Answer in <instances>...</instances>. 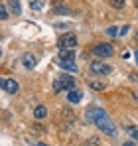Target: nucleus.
<instances>
[{"instance_id": "obj_1", "label": "nucleus", "mask_w": 138, "mask_h": 146, "mask_svg": "<svg viewBox=\"0 0 138 146\" xmlns=\"http://www.w3.org/2000/svg\"><path fill=\"white\" fill-rule=\"evenodd\" d=\"M87 119L91 122H95L105 134H109V136H115L116 134L115 122L111 121V117H109L103 109H99V107H89V109H87Z\"/></svg>"}, {"instance_id": "obj_2", "label": "nucleus", "mask_w": 138, "mask_h": 146, "mask_svg": "<svg viewBox=\"0 0 138 146\" xmlns=\"http://www.w3.org/2000/svg\"><path fill=\"white\" fill-rule=\"evenodd\" d=\"M75 79L71 77V75H61V77H57L55 79V83H53V89L59 93V91H71V89H75Z\"/></svg>"}, {"instance_id": "obj_3", "label": "nucleus", "mask_w": 138, "mask_h": 146, "mask_svg": "<svg viewBox=\"0 0 138 146\" xmlns=\"http://www.w3.org/2000/svg\"><path fill=\"white\" fill-rule=\"evenodd\" d=\"M91 53L97 55V57H103V59H105V57H111V55L115 53V48H113L111 44H105V42H103V44H97V46L91 49Z\"/></svg>"}, {"instance_id": "obj_4", "label": "nucleus", "mask_w": 138, "mask_h": 146, "mask_svg": "<svg viewBox=\"0 0 138 146\" xmlns=\"http://www.w3.org/2000/svg\"><path fill=\"white\" fill-rule=\"evenodd\" d=\"M57 46H59V49H73L77 46V36L75 34H63L57 40Z\"/></svg>"}, {"instance_id": "obj_5", "label": "nucleus", "mask_w": 138, "mask_h": 146, "mask_svg": "<svg viewBox=\"0 0 138 146\" xmlns=\"http://www.w3.org/2000/svg\"><path fill=\"white\" fill-rule=\"evenodd\" d=\"M89 69H91V73H95V75H109V73L113 71V67L107 65L105 61H93L91 65H89Z\"/></svg>"}, {"instance_id": "obj_6", "label": "nucleus", "mask_w": 138, "mask_h": 146, "mask_svg": "<svg viewBox=\"0 0 138 146\" xmlns=\"http://www.w3.org/2000/svg\"><path fill=\"white\" fill-rule=\"evenodd\" d=\"M59 67H63L65 71H73V73L79 71V67H77L75 59H59Z\"/></svg>"}, {"instance_id": "obj_7", "label": "nucleus", "mask_w": 138, "mask_h": 146, "mask_svg": "<svg viewBox=\"0 0 138 146\" xmlns=\"http://www.w3.org/2000/svg\"><path fill=\"white\" fill-rule=\"evenodd\" d=\"M2 89H4L6 93L14 95V93L18 91V83H16V79H4V85H2Z\"/></svg>"}, {"instance_id": "obj_8", "label": "nucleus", "mask_w": 138, "mask_h": 146, "mask_svg": "<svg viewBox=\"0 0 138 146\" xmlns=\"http://www.w3.org/2000/svg\"><path fill=\"white\" fill-rule=\"evenodd\" d=\"M81 97H83V95H81L79 89H71V91L67 93V101L71 103V105H77V103L81 101Z\"/></svg>"}, {"instance_id": "obj_9", "label": "nucleus", "mask_w": 138, "mask_h": 146, "mask_svg": "<svg viewBox=\"0 0 138 146\" xmlns=\"http://www.w3.org/2000/svg\"><path fill=\"white\" fill-rule=\"evenodd\" d=\"M22 63H24L26 69H34V67H36V57H34L32 53H26L22 57Z\"/></svg>"}, {"instance_id": "obj_10", "label": "nucleus", "mask_w": 138, "mask_h": 146, "mask_svg": "<svg viewBox=\"0 0 138 146\" xmlns=\"http://www.w3.org/2000/svg\"><path fill=\"white\" fill-rule=\"evenodd\" d=\"M46 117H47V109L44 105H38V107L34 109V119H36V121H42V119H46Z\"/></svg>"}, {"instance_id": "obj_11", "label": "nucleus", "mask_w": 138, "mask_h": 146, "mask_svg": "<svg viewBox=\"0 0 138 146\" xmlns=\"http://www.w3.org/2000/svg\"><path fill=\"white\" fill-rule=\"evenodd\" d=\"M8 4H10V12H12L14 16H20V14H22V6H20V0H8Z\"/></svg>"}, {"instance_id": "obj_12", "label": "nucleus", "mask_w": 138, "mask_h": 146, "mask_svg": "<svg viewBox=\"0 0 138 146\" xmlns=\"http://www.w3.org/2000/svg\"><path fill=\"white\" fill-rule=\"evenodd\" d=\"M59 59H75V51L73 49H61L59 51Z\"/></svg>"}, {"instance_id": "obj_13", "label": "nucleus", "mask_w": 138, "mask_h": 146, "mask_svg": "<svg viewBox=\"0 0 138 146\" xmlns=\"http://www.w3.org/2000/svg\"><path fill=\"white\" fill-rule=\"evenodd\" d=\"M89 87H91L93 91H105V87H107V85H105V83H101V81H91V83H89Z\"/></svg>"}, {"instance_id": "obj_14", "label": "nucleus", "mask_w": 138, "mask_h": 146, "mask_svg": "<svg viewBox=\"0 0 138 146\" xmlns=\"http://www.w3.org/2000/svg\"><path fill=\"white\" fill-rule=\"evenodd\" d=\"M126 132L130 134V138H132L134 142H138V128H136V126H128V128H126Z\"/></svg>"}, {"instance_id": "obj_15", "label": "nucleus", "mask_w": 138, "mask_h": 146, "mask_svg": "<svg viewBox=\"0 0 138 146\" xmlns=\"http://www.w3.org/2000/svg\"><path fill=\"white\" fill-rule=\"evenodd\" d=\"M53 10H55V14H71V10H69L67 6H63V4H57Z\"/></svg>"}, {"instance_id": "obj_16", "label": "nucleus", "mask_w": 138, "mask_h": 146, "mask_svg": "<svg viewBox=\"0 0 138 146\" xmlns=\"http://www.w3.org/2000/svg\"><path fill=\"white\" fill-rule=\"evenodd\" d=\"M8 18V10L4 8V4H0V20H6Z\"/></svg>"}, {"instance_id": "obj_17", "label": "nucleus", "mask_w": 138, "mask_h": 146, "mask_svg": "<svg viewBox=\"0 0 138 146\" xmlns=\"http://www.w3.org/2000/svg\"><path fill=\"white\" fill-rule=\"evenodd\" d=\"M109 2H111V4H113V6H115V8H122V6H124V2H126V0H109Z\"/></svg>"}, {"instance_id": "obj_18", "label": "nucleus", "mask_w": 138, "mask_h": 146, "mask_svg": "<svg viewBox=\"0 0 138 146\" xmlns=\"http://www.w3.org/2000/svg\"><path fill=\"white\" fill-rule=\"evenodd\" d=\"M30 4H32V8H34V10H40V8H42V2H40V0H32Z\"/></svg>"}, {"instance_id": "obj_19", "label": "nucleus", "mask_w": 138, "mask_h": 146, "mask_svg": "<svg viewBox=\"0 0 138 146\" xmlns=\"http://www.w3.org/2000/svg\"><path fill=\"white\" fill-rule=\"evenodd\" d=\"M128 30H130L128 26H122V28L118 30V36H120V38H122V36H126V34H128Z\"/></svg>"}, {"instance_id": "obj_20", "label": "nucleus", "mask_w": 138, "mask_h": 146, "mask_svg": "<svg viewBox=\"0 0 138 146\" xmlns=\"http://www.w3.org/2000/svg\"><path fill=\"white\" fill-rule=\"evenodd\" d=\"M107 34H109V36H116V34H118V30H116L115 26H111V28L107 30Z\"/></svg>"}, {"instance_id": "obj_21", "label": "nucleus", "mask_w": 138, "mask_h": 146, "mask_svg": "<svg viewBox=\"0 0 138 146\" xmlns=\"http://www.w3.org/2000/svg\"><path fill=\"white\" fill-rule=\"evenodd\" d=\"M99 144V138H91V140H87V146H97Z\"/></svg>"}, {"instance_id": "obj_22", "label": "nucleus", "mask_w": 138, "mask_h": 146, "mask_svg": "<svg viewBox=\"0 0 138 146\" xmlns=\"http://www.w3.org/2000/svg\"><path fill=\"white\" fill-rule=\"evenodd\" d=\"M122 146H136V144H134V142H124Z\"/></svg>"}, {"instance_id": "obj_23", "label": "nucleus", "mask_w": 138, "mask_h": 146, "mask_svg": "<svg viewBox=\"0 0 138 146\" xmlns=\"http://www.w3.org/2000/svg\"><path fill=\"white\" fill-rule=\"evenodd\" d=\"M134 59H136V63H138V51H136V53H134Z\"/></svg>"}, {"instance_id": "obj_24", "label": "nucleus", "mask_w": 138, "mask_h": 146, "mask_svg": "<svg viewBox=\"0 0 138 146\" xmlns=\"http://www.w3.org/2000/svg\"><path fill=\"white\" fill-rule=\"evenodd\" d=\"M2 85H4V79H0V89H2Z\"/></svg>"}, {"instance_id": "obj_25", "label": "nucleus", "mask_w": 138, "mask_h": 146, "mask_svg": "<svg viewBox=\"0 0 138 146\" xmlns=\"http://www.w3.org/2000/svg\"><path fill=\"white\" fill-rule=\"evenodd\" d=\"M134 99H136V101H138V93H134Z\"/></svg>"}, {"instance_id": "obj_26", "label": "nucleus", "mask_w": 138, "mask_h": 146, "mask_svg": "<svg viewBox=\"0 0 138 146\" xmlns=\"http://www.w3.org/2000/svg\"><path fill=\"white\" fill-rule=\"evenodd\" d=\"M36 146H47V144H42V142H40V144H36Z\"/></svg>"}, {"instance_id": "obj_27", "label": "nucleus", "mask_w": 138, "mask_h": 146, "mask_svg": "<svg viewBox=\"0 0 138 146\" xmlns=\"http://www.w3.org/2000/svg\"><path fill=\"white\" fill-rule=\"evenodd\" d=\"M0 55H2V49H0Z\"/></svg>"}, {"instance_id": "obj_28", "label": "nucleus", "mask_w": 138, "mask_h": 146, "mask_svg": "<svg viewBox=\"0 0 138 146\" xmlns=\"http://www.w3.org/2000/svg\"><path fill=\"white\" fill-rule=\"evenodd\" d=\"M136 6H138V0H136Z\"/></svg>"}]
</instances>
